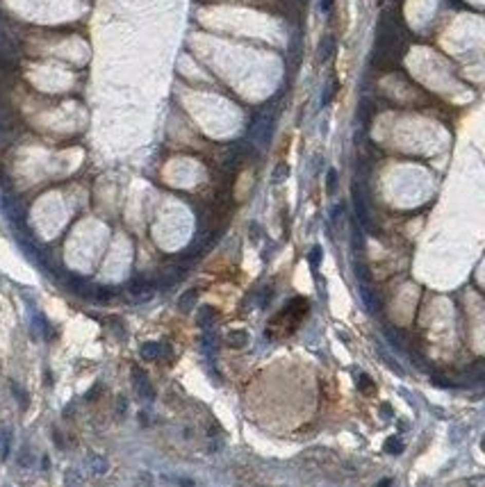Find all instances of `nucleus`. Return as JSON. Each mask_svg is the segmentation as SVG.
<instances>
[{
  "mask_svg": "<svg viewBox=\"0 0 485 487\" xmlns=\"http://www.w3.org/2000/svg\"><path fill=\"white\" fill-rule=\"evenodd\" d=\"M353 208H356V219H358V223H360L362 228H367L371 235H376V232H374V226H371V216H369L367 200H365V196H362V189L358 187V184H353Z\"/></svg>",
  "mask_w": 485,
  "mask_h": 487,
  "instance_id": "obj_2",
  "label": "nucleus"
},
{
  "mask_svg": "<svg viewBox=\"0 0 485 487\" xmlns=\"http://www.w3.org/2000/svg\"><path fill=\"white\" fill-rule=\"evenodd\" d=\"M340 214H342V205H335V208H333V214H330V216H333V221H335Z\"/></svg>",
  "mask_w": 485,
  "mask_h": 487,
  "instance_id": "obj_32",
  "label": "nucleus"
},
{
  "mask_svg": "<svg viewBox=\"0 0 485 487\" xmlns=\"http://www.w3.org/2000/svg\"><path fill=\"white\" fill-rule=\"evenodd\" d=\"M337 171L335 168H328V173H326V192L328 194H335V189H337Z\"/></svg>",
  "mask_w": 485,
  "mask_h": 487,
  "instance_id": "obj_21",
  "label": "nucleus"
},
{
  "mask_svg": "<svg viewBox=\"0 0 485 487\" xmlns=\"http://www.w3.org/2000/svg\"><path fill=\"white\" fill-rule=\"evenodd\" d=\"M289 178V166L285 162H281L278 164L276 168H273V176H271V182L273 184H281V182H285V180Z\"/></svg>",
  "mask_w": 485,
  "mask_h": 487,
  "instance_id": "obj_16",
  "label": "nucleus"
},
{
  "mask_svg": "<svg viewBox=\"0 0 485 487\" xmlns=\"http://www.w3.org/2000/svg\"><path fill=\"white\" fill-rule=\"evenodd\" d=\"M353 248H356L358 255H365V241H362V235L358 228H353Z\"/></svg>",
  "mask_w": 485,
  "mask_h": 487,
  "instance_id": "obj_23",
  "label": "nucleus"
},
{
  "mask_svg": "<svg viewBox=\"0 0 485 487\" xmlns=\"http://www.w3.org/2000/svg\"><path fill=\"white\" fill-rule=\"evenodd\" d=\"M87 462H89V469H91V474H96V476L107 474V469H109V462L103 458V455H89Z\"/></svg>",
  "mask_w": 485,
  "mask_h": 487,
  "instance_id": "obj_11",
  "label": "nucleus"
},
{
  "mask_svg": "<svg viewBox=\"0 0 485 487\" xmlns=\"http://www.w3.org/2000/svg\"><path fill=\"white\" fill-rule=\"evenodd\" d=\"M9 448H12V435L9 430H0V460L9 458Z\"/></svg>",
  "mask_w": 485,
  "mask_h": 487,
  "instance_id": "obj_15",
  "label": "nucleus"
},
{
  "mask_svg": "<svg viewBox=\"0 0 485 487\" xmlns=\"http://www.w3.org/2000/svg\"><path fill=\"white\" fill-rule=\"evenodd\" d=\"M308 260H310V267L317 269L319 264H321V260H324V248H321V246H314L312 251H310V257H308Z\"/></svg>",
  "mask_w": 485,
  "mask_h": 487,
  "instance_id": "obj_22",
  "label": "nucleus"
},
{
  "mask_svg": "<svg viewBox=\"0 0 485 487\" xmlns=\"http://www.w3.org/2000/svg\"><path fill=\"white\" fill-rule=\"evenodd\" d=\"M117 412H119L121 417L128 412V399H125V396H119V401H117Z\"/></svg>",
  "mask_w": 485,
  "mask_h": 487,
  "instance_id": "obj_28",
  "label": "nucleus"
},
{
  "mask_svg": "<svg viewBox=\"0 0 485 487\" xmlns=\"http://www.w3.org/2000/svg\"><path fill=\"white\" fill-rule=\"evenodd\" d=\"M371 114H374L371 105H369L367 100H362V103H360V107H358V119H360L365 125H369V121H371Z\"/></svg>",
  "mask_w": 485,
  "mask_h": 487,
  "instance_id": "obj_19",
  "label": "nucleus"
},
{
  "mask_svg": "<svg viewBox=\"0 0 485 487\" xmlns=\"http://www.w3.org/2000/svg\"><path fill=\"white\" fill-rule=\"evenodd\" d=\"M0 205H3L5 216H7L14 226H23L25 223V208L18 203L16 198H14V196H3Z\"/></svg>",
  "mask_w": 485,
  "mask_h": 487,
  "instance_id": "obj_3",
  "label": "nucleus"
},
{
  "mask_svg": "<svg viewBox=\"0 0 485 487\" xmlns=\"http://www.w3.org/2000/svg\"><path fill=\"white\" fill-rule=\"evenodd\" d=\"M383 448H385V453H389V455H401L403 448H405V444H403V439L399 435H392V437L385 439Z\"/></svg>",
  "mask_w": 485,
  "mask_h": 487,
  "instance_id": "obj_12",
  "label": "nucleus"
},
{
  "mask_svg": "<svg viewBox=\"0 0 485 487\" xmlns=\"http://www.w3.org/2000/svg\"><path fill=\"white\" fill-rule=\"evenodd\" d=\"M162 480H166V483H176V485H194V480L178 478V476H166V478H162Z\"/></svg>",
  "mask_w": 485,
  "mask_h": 487,
  "instance_id": "obj_27",
  "label": "nucleus"
},
{
  "mask_svg": "<svg viewBox=\"0 0 485 487\" xmlns=\"http://www.w3.org/2000/svg\"><path fill=\"white\" fill-rule=\"evenodd\" d=\"M333 5H335V0H319V9L324 14H328L330 9H333Z\"/></svg>",
  "mask_w": 485,
  "mask_h": 487,
  "instance_id": "obj_29",
  "label": "nucleus"
},
{
  "mask_svg": "<svg viewBox=\"0 0 485 487\" xmlns=\"http://www.w3.org/2000/svg\"><path fill=\"white\" fill-rule=\"evenodd\" d=\"M356 385H358V389H360L365 396H371L374 391H376V385H374V380L369 378L367 373H358L356 376Z\"/></svg>",
  "mask_w": 485,
  "mask_h": 487,
  "instance_id": "obj_14",
  "label": "nucleus"
},
{
  "mask_svg": "<svg viewBox=\"0 0 485 487\" xmlns=\"http://www.w3.org/2000/svg\"><path fill=\"white\" fill-rule=\"evenodd\" d=\"M360 294H362V301H365V305H367L369 312H378V310H381V298L376 296V292H371V289H369V285H360Z\"/></svg>",
  "mask_w": 485,
  "mask_h": 487,
  "instance_id": "obj_9",
  "label": "nucleus"
},
{
  "mask_svg": "<svg viewBox=\"0 0 485 487\" xmlns=\"http://www.w3.org/2000/svg\"><path fill=\"white\" fill-rule=\"evenodd\" d=\"M128 289H130V294L137 296L139 301H148L155 287H153V283H148L146 278H135V280H130Z\"/></svg>",
  "mask_w": 485,
  "mask_h": 487,
  "instance_id": "obj_6",
  "label": "nucleus"
},
{
  "mask_svg": "<svg viewBox=\"0 0 485 487\" xmlns=\"http://www.w3.org/2000/svg\"><path fill=\"white\" fill-rule=\"evenodd\" d=\"M271 296H273V287H271V285H265V289L260 292V301H257V303H260L262 308H265L269 301H271Z\"/></svg>",
  "mask_w": 485,
  "mask_h": 487,
  "instance_id": "obj_25",
  "label": "nucleus"
},
{
  "mask_svg": "<svg viewBox=\"0 0 485 487\" xmlns=\"http://www.w3.org/2000/svg\"><path fill=\"white\" fill-rule=\"evenodd\" d=\"M337 89H340V84H337V82H333L328 89H326V91H324V96H321V107H326V105H328L330 100H333V96L337 93Z\"/></svg>",
  "mask_w": 485,
  "mask_h": 487,
  "instance_id": "obj_24",
  "label": "nucleus"
},
{
  "mask_svg": "<svg viewBox=\"0 0 485 487\" xmlns=\"http://www.w3.org/2000/svg\"><path fill=\"white\" fill-rule=\"evenodd\" d=\"M196 298H198V289H189V292H184L180 298H178V308H180L182 314H187V312L194 310V305H196Z\"/></svg>",
  "mask_w": 485,
  "mask_h": 487,
  "instance_id": "obj_10",
  "label": "nucleus"
},
{
  "mask_svg": "<svg viewBox=\"0 0 485 487\" xmlns=\"http://www.w3.org/2000/svg\"><path fill=\"white\" fill-rule=\"evenodd\" d=\"M308 310H310L308 298H303V296L292 298L287 305H285V310L278 312V314L271 319V328H269L267 337H287V335H292V332L296 330L299 321L308 314Z\"/></svg>",
  "mask_w": 485,
  "mask_h": 487,
  "instance_id": "obj_1",
  "label": "nucleus"
},
{
  "mask_svg": "<svg viewBox=\"0 0 485 487\" xmlns=\"http://www.w3.org/2000/svg\"><path fill=\"white\" fill-rule=\"evenodd\" d=\"M337 48V44H335V36L333 34H326L324 39H321V44H319V50H317V62H328L330 57H333V52Z\"/></svg>",
  "mask_w": 485,
  "mask_h": 487,
  "instance_id": "obj_8",
  "label": "nucleus"
},
{
  "mask_svg": "<svg viewBox=\"0 0 485 487\" xmlns=\"http://www.w3.org/2000/svg\"><path fill=\"white\" fill-rule=\"evenodd\" d=\"M64 480H66V483H80L82 478H80V476L76 474V471H68V474L64 476Z\"/></svg>",
  "mask_w": 485,
  "mask_h": 487,
  "instance_id": "obj_30",
  "label": "nucleus"
},
{
  "mask_svg": "<svg viewBox=\"0 0 485 487\" xmlns=\"http://www.w3.org/2000/svg\"><path fill=\"white\" fill-rule=\"evenodd\" d=\"M356 278L360 280V285H369L371 283V273L362 262H356Z\"/></svg>",
  "mask_w": 485,
  "mask_h": 487,
  "instance_id": "obj_20",
  "label": "nucleus"
},
{
  "mask_svg": "<svg viewBox=\"0 0 485 487\" xmlns=\"http://www.w3.org/2000/svg\"><path fill=\"white\" fill-rule=\"evenodd\" d=\"M214 316H217V310H212V308H201V310H198V326H201V328H208V326L214 321Z\"/></svg>",
  "mask_w": 485,
  "mask_h": 487,
  "instance_id": "obj_18",
  "label": "nucleus"
},
{
  "mask_svg": "<svg viewBox=\"0 0 485 487\" xmlns=\"http://www.w3.org/2000/svg\"><path fill=\"white\" fill-rule=\"evenodd\" d=\"M12 391L16 394V399H18V403H21V407H28V399H25V391L18 387V385H12Z\"/></svg>",
  "mask_w": 485,
  "mask_h": 487,
  "instance_id": "obj_26",
  "label": "nucleus"
},
{
  "mask_svg": "<svg viewBox=\"0 0 485 487\" xmlns=\"http://www.w3.org/2000/svg\"><path fill=\"white\" fill-rule=\"evenodd\" d=\"M139 353L144 360H160L162 355L171 358V346H166V344H162V342H146Z\"/></svg>",
  "mask_w": 485,
  "mask_h": 487,
  "instance_id": "obj_5",
  "label": "nucleus"
},
{
  "mask_svg": "<svg viewBox=\"0 0 485 487\" xmlns=\"http://www.w3.org/2000/svg\"><path fill=\"white\" fill-rule=\"evenodd\" d=\"M305 460H310L314 467H328V464L335 462L333 453H330L328 448H312V451L305 455Z\"/></svg>",
  "mask_w": 485,
  "mask_h": 487,
  "instance_id": "obj_7",
  "label": "nucleus"
},
{
  "mask_svg": "<svg viewBox=\"0 0 485 487\" xmlns=\"http://www.w3.org/2000/svg\"><path fill=\"white\" fill-rule=\"evenodd\" d=\"M246 342H249V332L246 330H230L228 335H226V344L233 348H241Z\"/></svg>",
  "mask_w": 485,
  "mask_h": 487,
  "instance_id": "obj_13",
  "label": "nucleus"
},
{
  "mask_svg": "<svg viewBox=\"0 0 485 487\" xmlns=\"http://www.w3.org/2000/svg\"><path fill=\"white\" fill-rule=\"evenodd\" d=\"M114 298V292L109 287H94L91 301H98V303H107V301Z\"/></svg>",
  "mask_w": 485,
  "mask_h": 487,
  "instance_id": "obj_17",
  "label": "nucleus"
},
{
  "mask_svg": "<svg viewBox=\"0 0 485 487\" xmlns=\"http://www.w3.org/2000/svg\"><path fill=\"white\" fill-rule=\"evenodd\" d=\"M381 412H383L385 419H392V407H389L387 403H383V405H381Z\"/></svg>",
  "mask_w": 485,
  "mask_h": 487,
  "instance_id": "obj_31",
  "label": "nucleus"
},
{
  "mask_svg": "<svg viewBox=\"0 0 485 487\" xmlns=\"http://www.w3.org/2000/svg\"><path fill=\"white\" fill-rule=\"evenodd\" d=\"M133 383H135L137 394H139L141 399H146V401H153V399H155V389H153L148 376L141 371V369H137V367L133 369Z\"/></svg>",
  "mask_w": 485,
  "mask_h": 487,
  "instance_id": "obj_4",
  "label": "nucleus"
}]
</instances>
